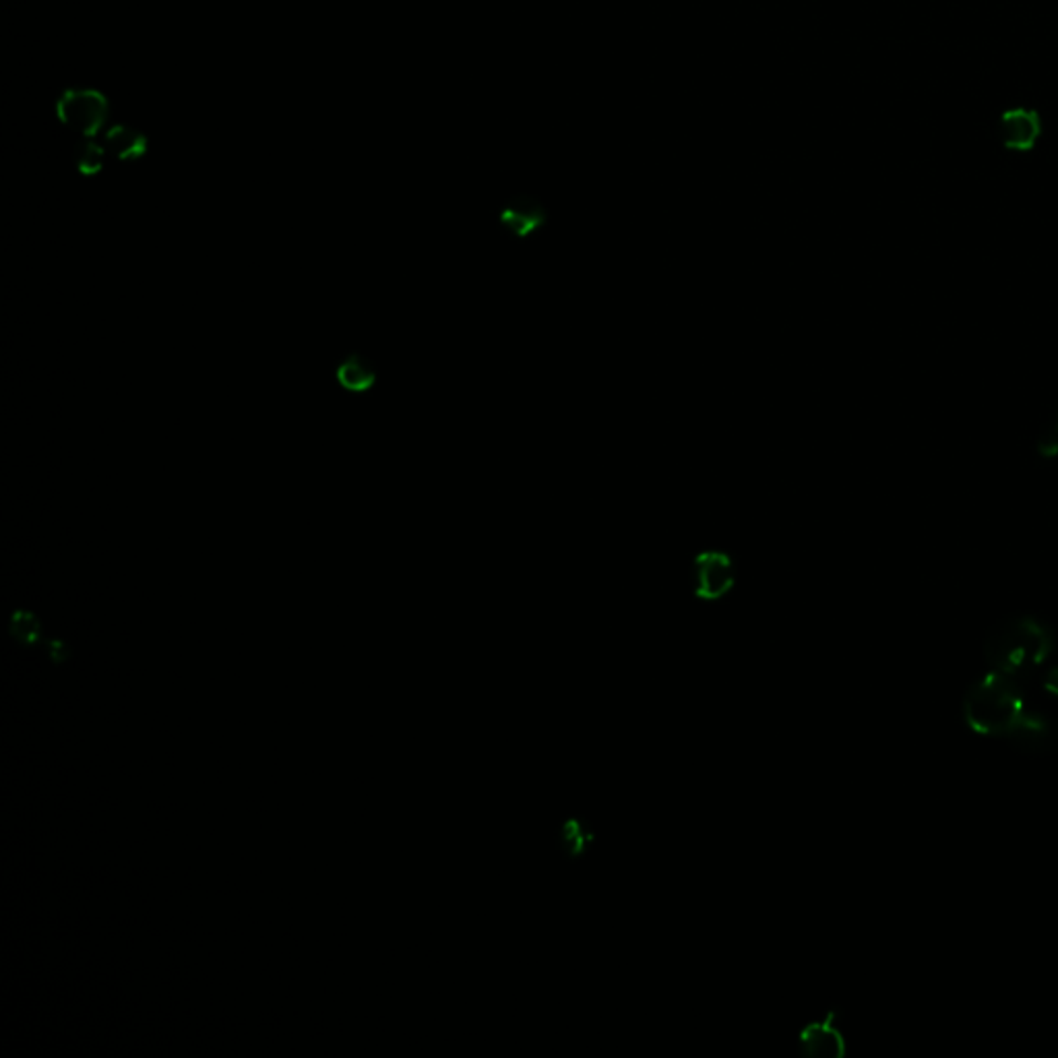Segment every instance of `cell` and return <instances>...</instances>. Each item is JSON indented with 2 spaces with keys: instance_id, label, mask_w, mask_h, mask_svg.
<instances>
[{
  "instance_id": "3",
  "label": "cell",
  "mask_w": 1058,
  "mask_h": 1058,
  "mask_svg": "<svg viewBox=\"0 0 1058 1058\" xmlns=\"http://www.w3.org/2000/svg\"><path fill=\"white\" fill-rule=\"evenodd\" d=\"M693 594L701 602H720L736 587V561L722 548H705L691 562Z\"/></svg>"
},
{
  "instance_id": "12",
  "label": "cell",
  "mask_w": 1058,
  "mask_h": 1058,
  "mask_svg": "<svg viewBox=\"0 0 1058 1058\" xmlns=\"http://www.w3.org/2000/svg\"><path fill=\"white\" fill-rule=\"evenodd\" d=\"M104 155H106V148H101L98 143H91V141H85L77 151V165H79L83 174H96L101 170Z\"/></svg>"
},
{
  "instance_id": "13",
  "label": "cell",
  "mask_w": 1058,
  "mask_h": 1058,
  "mask_svg": "<svg viewBox=\"0 0 1058 1058\" xmlns=\"http://www.w3.org/2000/svg\"><path fill=\"white\" fill-rule=\"evenodd\" d=\"M1038 455H1040L1041 460H1052V457H1057L1058 455V408L1052 427L1046 430V432L1041 434L1040 441H1038Z\"/></svg>"
},
{
  "instance_id": "4",
  "label": "cell",
  "mask_w": 1058,
  "mask_h": 1058,
  "mask_svg": "<svg viewBox=\"0 0 1058 1058\" xmlns=\"http://www.w3.org/2000/svg\"><path fill=\"white\" fill-rule=\"evenodd\" d=\"M106 116H108V104L98 91L77 89V91H66L65 96L58 99V118L68 129L79 132L83 137L96 134L101 129Z\"/></svg>"
},
{
  "instance_id": "7",
  "label": "cell",
  "mask_w": 1058,
  "mask_h": 1058,
  "mask_svg": "<svg viewBox=\"0 0 1058 1058\" xmlns=\"http://www.w3.org/2000/svg\"><path fill=\"white\" fill-rule=\"evenodd\" d=\"M798 1046L805 1057H840L845 1050L842 1029L835 1022V1013L823 1019L805 1025L798 1034Z\"/></svg>"
},
{
  "instance_id": "8",
  "label": "cell",
  "mask_w": 1058,
  "mask_h": 1058,
  "mask_svg": "<svg viewBox=\"0 0 1058 1058\" xmlns=\"http://www.w3.org/2000/svg\"><path fill=\"white\" fill-rule=\"evenodd\" d=\"M335 379L349 393H364L375 385L377 373L368 358H364L360 354H349L337 364Z\"/></svg>"
},
{
  "instance_id": "1",
  "label": "cell",
  "mask_w": 1058,
  "mask_h": 1058,
  "mask_svg": "<svg viewBox=\"0 0 1058 1058\" xmlns=\"http://www.w3.org/2000/svg\"><path fill=\"white\" fill-rule=\"evenodd\" d=\"M961 715L970 730L1005 741L1024 753L1044 755L1058 746V722L1034 708L1015 678L989 670L975 678L961 699Z\"/></svg>"
},
{
  "instance_id": "11",
  "label": "cell",
  "mask_w": 1058,
  "mask_h": 1058,
  "mask_svg": "<svg viewBox=\"0 0 1058 1058\" xmlns=\"http://www.w3.org/2000/svg\"><path fill=\"white\" fill-rule=\"evenodd\" d=\"M11 633L23 644H35L40 637V623L32 612L17 611L11 618Z\"/></svg>"
},
{
  "instance_id": "10",
  "label": "cell",
  "mask_w": 1058,
  "mask_h": 1058,
  "mask_svg": "<svg viewBox=\"0 0 1058 1058\" xmlns=\"http://www.w3.org/2000/svg\"><path fill=\"white\" fill-rule=\"evenodd\" d=\"M106 143H108L106 149H112L120 160H134L145 151V139L139 132L125 127H118L108 132Z\"/></svg>"
},
{
  "instance_id": "6",
  "label": "cell",
  "mask_w": 1058,
  "mask_h": 1058,
  "mask_svg": "<svg viewBox=\"0 0 1058 1058\" xmlns=\"http://www.w3.org/2000/svg\"><path fill=\"white\" fill-rule=\"evenodd\" d=\"M498 224L515 240H529L548 224V209L538 197L517 195L503 205Z\"/></svg>"
},
{
  "instance_id": "5",
  "label": "cell",
  "mask_w": 1058,
  "mask_h": 1058,
  "mask_svg": "<svg viewBox=\"0 0 1058 1058\" xmlns=\"http://www.w3.org/2000/svg\"><path fill=\"white\" fill-rule=\"evenodd\" d=\"M998 141L1013 153H1029L1040 143L1044 122L1038 110L1015 106L998 116Z\"/></svg>"
},
{
  "instance_id": "2",
  "label": "cell",
  "mask_w": 1058,
  "mask_h": 1058,
  "mask_svg": "<svg viewBox=\"0 0 1058 1058\" xmlns=\"http://www.w3.org/2000/svg\"><path fill=\"white\" fill-rule=\"evenodd\" d=\"M1057 630L1038 614H1013L991 628L984 641L989 670L1015 678L1017 682L1041 680L1057 663Z\"/></svg>"
},
{
  "instance_id": "9",
  "label": "cell",
  "mask_w": 1058,
  "mask_h": 1058,
  "mask_svg": "<svg viewBox=\"0 0 1058 1058\" xmlns=\"http://www.w3.org/2000/svg\"><path fill=\"white\" fill-rule=\"evenodd\" d=\"M595 842L594 829L583 819H569L561 829V848L569 859L583 856Z\"/></svg>"
},
{
  "instance_id": "14",
  "label": "cell",
  "mask_w": 1058,
  "mask_h": 1058,
  "mask_svg": "<svg viewBox=\"0 0 1058 1058\" xmlns=\"http://www.w3.org/2000/svg\"><path fill=\"white\" fill-rule=\"evenodd\" d=\"M48 654L50 658L54 661H65L66 656H68V649H66V645L63 644V641L54 639V641H50L48 644Z\"/></svg>"
}]
</instances>
